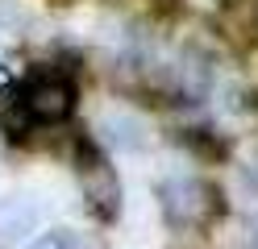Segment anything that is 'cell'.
<instances>
[{"mask_svg":"<svg viewBox=\"0 0 258 249\" xmlns=\"http://www.w3.org/2000/svg\"><path fill=\"white\" fill-rule=\"evenodd\" d=\"M0 29L13 33V29H25V13L17 0H0Z\"/></svg>","mask_w":258,"mask_h":249,"instance_id":"ba28073f","label":"cell"},{"mask_svg":"<svg viewBox=\"0 0 258 249\" xmlns=\"http://www.w3.org/2000/svg\"><path fill=\"white\" fill-rule=\"evenodd\" d=\"M96 137H100V145L117 149V154H138V149H150L154 141V129L142 121L138 112H104L100 121H96Z\"/></svg>","mask_w":258,"mask_h":249,"instance_id":"277c9868","label":"cell"},{"mask_svg":"<svg viewBox=\"0 0 258 249\" xmlns=\"http://www.w3.org/2000/svg\"><path fill=\"white\" fill-rule=\"evenodd\" d=\"M75 179H79V195H84V204L92 208V216L112 220V216L121 212V179L104 162V154L84 149L79 162H75Z\"/></svg>","mask_w":258,"mask_h":249,"instance_id":"7a4b0ae2","label":"cell"},{"mask_svg":"<svg viewBox=\"0 0 258 249\" xmlns=\"http://www.w3.org/2000/svg\"><path fill=\"white\" fill-rule=\"evenodd\" d=\"M29 249H84V237L79 232H46Z\"/></svg>","mask_w":258,"mask_h":249,"instance_id":"52a82bcc","label":"cell"},{"mask_svg":"<svg viewBox=\"0 0 258 249\" xmlns=\"http://www.w3.org/2000/svg\"><path fill=\"white\" fill-rule=\"evenodd\" d=\"M241 79L250 83V92H258V38L246 46V54H241Z\"/></svg>","mask_w":258,"mask_h":249,"instance_id":"30bf717a","label":"cell"},{"mask_svg":"<svg viewBox=\"0 0 258 249\" xmlns=\"http://www.w3.org/2000/svg\"><path fill=\"white\" fill-rule=\"evenodd\" d=\"M46 220V204L34 191H9L0 195V241H25L29 232H38Z\"/></svg>","mask_w":258,"mask_h":249,"instance_id":"5b68a950","label":"cell"},{"mask_svg":"<svg viewBox=\"0 0 258 249\" xmlns=\"http://www.w3.org/2000/svg\"><path fill=\"white\" fill-rule=\"evenodd\" d=\"M179 5L191 17H204V21H208V17H221L225 9H229V0H179Z\"/></svg>","mask_w":258,"mask_h":249,"instance_id":"9c48e42d","label":"cell"},{"mask_svg":"<svg viewBox=\"0 0 258 249\" xmlns=\"http://www.w3.org/2000/svg\"><path fill=\"white\" fill-rule=\"evenodd\" d=\"M21 100L34 125H62L75 112V83L67 75H38L21 88Z\"/></svg>","mask_w":258,"mask_h":249,"instance_id":"3957f363","label":"cell"},{"mask_svg":"<svg viewBox=\"0 0 258 249\" xmlns=\"http://www.w3.org/2000/svg\"><path fill=\"white\" fill-rule=\"evenodd\" d=\"M0 129H5V137H13V141H21L25 133L34 129V121H29V112H25V100H21V88L0 96Z\"/></svg>","mask_w":258,"mask_h":249,"instance_id":"8992f818","label":"cell"},{"mask_svg":"<svg viewBox=\"0 0 258 249\" xmlns=\"http://www.w3.org/2000/svg\"><path fill=\"white\" fill-rule=\"evenodd\" d=\"M246 179L258 187V149H254V154H250V162H246Z\"/></svg>","mask_w":258,"mask_h":249,"instance_id":"8fae6325","label":"cell"},{"mask_svg":"<svg viewBox=\"0 0 258 249\" xmlns=\"http://www.w3.org/2000/svg\"><path fill=\"white\" fill-rule=\"evenodd\" d=\"M158 204H163L167 224L175 228H204L221 212V195L213 183H204L196 175H175L158 187Z\"/></svg>","mask_w":258,"mask_h":249,"instance_id":"6da1fadb","label":"cell"}]
</instances>
